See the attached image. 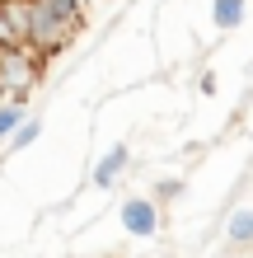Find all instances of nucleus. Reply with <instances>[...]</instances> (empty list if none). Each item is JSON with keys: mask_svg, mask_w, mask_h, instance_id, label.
<instances>
[{"mask_svg": "<svg viewBox=\"0 0 253 258\" xmlns=\"http://www.w3.org/2000/svg\"><path fill=\"white\" fill-rule=\"evenodd\" d=\"M127 164H131V150H127V146H113L108 155L94 164V183H99V188H113L117 178H122V169H127Z\"/></svg>", "mask_w": 253, "mask_h": 258, "instance_id": "7ed1b4c3", "label": "nucleus"}, {"mask_svg": "<svg viewBox=\"0 0 253 258\" xmlns=\"http://www.w3.org/2000/svg\"><path fill=\"white\" fill-rule=\"evenodd\" d=\"M42 61H47V56H42L38 47H5L0 52V85L5 89H24V85H33L38 89V80H42Z\"/></svg>", "mask_w": 253, "mask_h": 258, "instance_id": "f257e3e1", "label": "nucleus"}, {"mask_svg": "<svg viewBox=\"0 0 253 258\" xmlns=\"http://www.w3.org/2000/svg\"><path fill=\"white\" fill-rule=\"evenodd\" d=\"M178 192H183V178H159V188H155V202H174Z\"/></svg>", "mask_w": 253, "mask_h": 258, "instance_id": "1a4fd4ad", "label": "nucleus"}, {"mask_svg": "<svg viewBox=\"0 0 253 258\" xmlns=\"http://www.w3.org/2000/svg\"><path fill=\"white\" fill-rule=\"evenodd\" d=\"M122 230L136 235V239H150L159 230V207L150 202V197H127L122 202Z\"/></svg>", "mask_w": 253, "mask_h": 258, "instance_id": "f03ea898", "label": "nucleus"}, {"mask_svg": "<svg viewBox=\"0 0 253 258\" xmlns=\"http://www.w3.org/2000/svg\"><path fill=\"white\" fill-rule=\"evenodd\" d=\"M5 94H10V89H5V85H0V103H5Z\"/></svg>", "mask_w": 253, "mask_h": 258, "instance_id": "9d476101", "label": "nucleus"}, {"mask_svg": "<svg viewBox=\"0 0 253 258\" xmlns=\"http://www.w3.org/2000/svg\"><path fill=\"white\" fill-rule=\"evenodd\" d=\"M225 239H230L234 249H253V207H239L225 221Z\"/></svg>", "mask_w": 253, "mask_h": 258, "instance_id": "39448f33", "label": "nucleus"}, {"mask_svg": "<svg viewBox=\"0 0 253 258\" xmlns=\"http://www.w3.org/2000/svg\"><path fill=\"white\" fill-rule=\"evenodd\" d=\"M38 132H42V122H38V117H28V122L14 132L10 141H14V146H33V141H38Z\"/></svg>", "mask_w": 253, "mask_h": 258, "instance_id": "6e6552de", "label": "nucleus"}, {"mask_svg": "<svg viewBox=\"0 0 253 258\" xmlns=\"http://www.w3.org/2000/svg\"><path fill=\"white\" fill-rule=\"evenodd\" d=\"M0 47H24V38H19V28L10 24V14L0 10Z\"/></svg>", "mask_w": 253, "mask_h": 258, "instance_id": "0eeeda50", "label": "nucleus"}, {"mask_svg": "<svg viewBox=\"0 0 253 258\" xmlns=\"http://www.w3.org/2000/svg\"><path fill=\"white\" fill-rule=\"evenodd\" d=\"M19 127H24V108L19 103H0V141H10Z\"/></svg>", "mask_w": 253, "mask_h": 258, "instance_id": "423d86ee", "label": "nucleus"}, {"mask_svg": "<svg viewBox=\"0 0 253 258\" xmlns=\"http://www.w3.org/2000/svg\"><path fill=\"white\" fill-rule=\"evenodd\" d=\"M248 14V0H211V24L220 33H230V28H239Z\"/></svg>", "mask_w": 253, "mask_h": 258, "instance_id": "20e7f679", "label": "nucleus"}]
</instances>
